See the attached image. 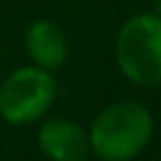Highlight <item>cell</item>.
<instances>
[{"label": "cell", "instance_id": "cell-5", "mask_svg": "<svg viewBox=\"0 0 161 161\" xmlns=\"http://www.w3.org/2000/svg\"><path fill=\"white\" fill-rule=\"evenodd\" d=\"M25 47H27L31 62L40 69H47V71L60 69L69 55L66 36L51 20H36L27 29Z\"/></svg>", "mask_w": 161, "mask_h": 161}, {"label": "cell", "instance_id": "cell-4", "mask_svg": "<svg viewBox=\"0 0 161 161\" xmlns=\"http://www.w3.org/2000/svg\"><path fill=\"white\" fill-rule=\"evenodd\" d=\"M38 146L51 161H84L91 152L88 132L71 119H49L38 130Z\"/></svg>", "mask_w": 161, "mask_h": 161}, {"label": "cell", "instance_id": "cell-1", "mask_svg": "<svg viewBox=\"0 0 161 161\" xmlns=\"http://www.w3.org/2000/svg\"><path fill=\"white\" fill-rule=\"evenodd\" d=\"M154 130L150 110L139 102H115L97 113L91 124V150L104 161H130L139 157Z\"/></svg>", "mask_w": 161, "mask_h": 161}, {"label": "cell", "instance_id": "cell-3", "mask_svg": "<svg viewBox=\"0 0 161 161\" xmlns=\"http://www.w3.org/2000/svg\"><path fill=\"white\" fill-rule=\"evenodd\" d=\"M58 99V82L51 71L22 66L0 84V117L7 124L22 126L44 117Z\"/></svg>", "mask_w": 161, "mask_h": 161}, {"label": "cell", "instance_id": "cell-2", "mask_svg": "<svg viewBox=\"0 0 161 161\" xmlns=\"http://www.w3.org/2000/svg\"><path fill=\"white\" fill-rule=\"evenodd\" d=\"M115 58L124 77L137 86L161 82V18L157 14L130 16L115 40Z\"/></svg>", "mask_w": 161, "mask_h": 161}, {"label": "cell", "instance_id": "cell-6", "mask_svg": "<svg viewBox=\"0 0 161 161\" xmlns=\"http://www.w3.org/2000/svg\"><path fill=\"white\" fill-rule=\"evenodd\" d=\"M159 18H161V0H157V11H154Z\"/></svg>", "mask_w": 161, "mask_h": 161}]
</instances>
